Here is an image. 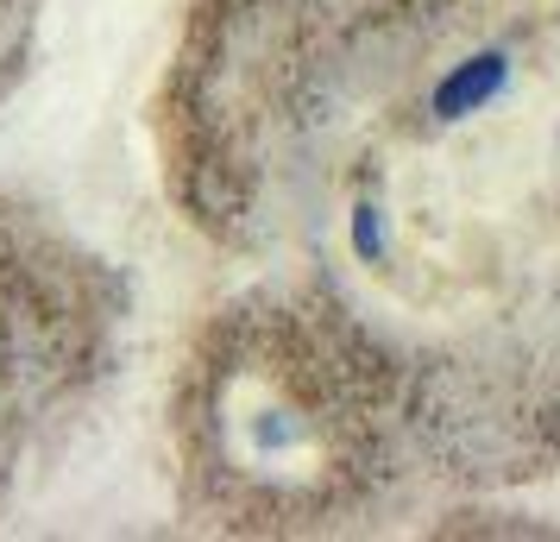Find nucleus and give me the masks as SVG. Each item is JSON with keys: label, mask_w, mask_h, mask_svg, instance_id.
Instances as JSON below:
<instances>
[{"label": "nucleus", "mask_w": 560, "mask_h": 542, "mask_svg": "<svg viewBox=\"0 0 560 542\" xmlns=\"http://www.w3.org/2000/svg\"><path fill=\"white\" fill-rule=\"evenodd\" d=\"M504 82H510V51L504 45H485V51L472 57H459L447 77L434 82V95H429V114L434 120H472V114H485V107L504 95Z\"/></svg>", "instance_id": "nucleus-1"}, {"label": "nucleus", "mask_w": 560, "mask_h": 542, "mask_svg": "<svg viewBox=\"0 0 560 542\" xmlns=\"http://www.w3.org/2000/svg\"><path fill=\"white\" fill-rule=\"evenodd\" d=\"M347 233H353V258H359V265H384V215H378V208L359 203L353 208V228H347Z\"/></svg>", "instance_id": "nucleus-2"}]
</instances>
